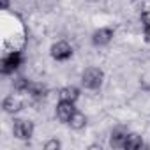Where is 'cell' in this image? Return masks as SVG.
<instances>
[{"mask_svg":"<svg viewBox=\"0 0 150 150\" xmlns=\"http://www.w3.org/2000/svg\"><path fill=\"white\" fill-rule=\"evenodd\" d=\"M81 83L85 88H99L101 83H103V71L97 69V67H88L85 72H83V76H81Z\"/></svg>","mask_w":150,"mask_h":150,"instance_id":"1","label":"cell"},{"mask_svg":"<svg viewBox=\"0 0 150 150\" xmlns=\"http://www.w3.org/2000/svg\"><path fill=\"white\" fill-rule=\"evenodd\" d=\"M13 131H14V136H16V138H20V139H28V138L32 136L34 125H32V122H28V120H14Z\"/></svg>","mask_w":150,"mask_h":150,"instance_id":"2","label":"cell"},{"mask_svg":"<svg viewBox=\"0 0 150 150\" xmlns=\"http://www.w3.org/2000/svg\"><path fill=\"white\" fill-rule=\"evenodd\" d=\"M51 55H53V58H57V60H67V58L72 55V48H71L67 42L60 41V42H57V44L51 46Z\"/></svg>","mask_w":150,"mask_h":150,"instance_id":"3","label":"cell"},{"mask_svg":"<svg viewBox=\"0 0 150 150\" xmlns=\"http://www.w3.org/2000/svg\"><path fill=\"white\" fill-rule=\"evenodd\" d=\"M20 64H21V55H20L18 51L9 53V55L2 60V72H4V74H9V72H13L14 69H18Z\"/></svg>","mask_w":150,"mask_h":150,"instance_id":"4","label":"cell"},{"mask_svg":"<svg viewBox=\"0 0 150 150\" xmlns=\"http://www.w3.org/2000/svg\"><path fill=\"white\" fill-rule=\"evenodd\" d=\"M74 111H76V110H74L72 103H67V101H60V104L57 106V117L62 122H69L71 117L74 115Z\"/></svg>","mask_w":150,"mask_h":150,"instance_id":"5","label":"cell"},{"mask_svg":"<svg viewBox=\"0 0 150 150\" xmlns=\"http://www.w3.org/2000/svg\"><path fill=\"white\" fill-rule=\"evenodd\" d=\"M23 108V103H21V99L18 97V96H9V97H6V101H4V110L7 111V113H16V111H20Z\"/></svg>","mask_w":150,"mask_h":150,"instance_id":"6","label":"cell"},{"mask_svg":"<svg viewBox=\"0 0 150 150\" xmlns=\"http://www.w3.org/2000/svg\"><path fill=\"white\" fill-rule=\"evenodd\" d=\"M111 37H113V32L110 30V28H99L96 34H94V44H97V46H103V44H108L110 41H111Z\"/></svg>","mask_w":150,"mask_h":150,"instance_id":"7","label":"cell"},{"mask_svg":"<svg viewBox=\"0 0 150 150\" xmlns=\"http://www.w3.org/2000/svg\"><path fill=\"white\" fill-rule=\"evenodd\" d=\"M80 96V90L76 87H64L60 90V101H67V103H74Z\"/></svg>","mask_w":150,"mask_h":150,"instance_id":"8","label":"cell"},{"mask_svg":"<svg viewBox=\"0 0 150 150\" xmlns=\"http://www.w3.org/2000/svg\"><path fill=\"white\" fill-rule=\"evenodd\" d=\"M85 124H87V118H85V115L83 113H80V111H74V115L71 117V120H69V125L72 127V129H83L85 127Z\"/></svg>","mask_w":150,"mask_h":150,"instance_id":"9","label":"cell"},{"mask_svg":"<svg viewBox=\"0 0 150 150\" xmlns=\"http://www.w3.org/2000/svg\"><path fill=\"white\" fill-rule=\"evenodd\" d=\"M139 146H143V141H141V138H139L138 134H129V136L125 138V145H124V148H131V150H134V148H139Z\"/></svg>","mask_w":150,"mask_h":150,"instance_id":"10","label":"cell"},{"mask_svg":"<svg viewBox=\"0 0 150 150\" xmlns=\"http://www.w3.org/2000/svg\"><path fill=\"white\" fill-rule=\"evenodd\" d=\"M28 92L34 97H44L46 96V88L42 85H28Z\"/></svg>","mask_w":150,"mask_h":150,"instance_id":"11","label":"cell"},{"mask_svg":"<svg viewBox=\"0 0 150 150\" xmlns=\"http://www.w3.org/2000/svg\"><path fill=\"white\" fill-rule=\"evenodd\" d=\"M125 134H122V132H115L113 134V138H111V146H124L125 145Z\"/></svg>","mask_w":150,"mask_h":150,"instance_id":"12","label":"cell"},{"mask_svg":"<svg viewBox=\"0 0 150 150\" xmlns=\"http://www.w3.org/2000/svg\"><path fill=\"white\" fill-rule=\"evenodd\" d=\"M141 21H143V23H145L146 27L150 25V11H145V13L141 14Z\"/></svg>","mask_w":150,"mask_h":150,"instance_id":"13","label":"cell"},{"mask_svg":"<svg viewBox=\"0 0 150 150\" xmlns=\"http://www.w3.org/2000/svg\"><path fill=\"white\" fill-rule=\"evenodd\" d=\"M58 146H60V143H58V141H55V139H53V141H48V143L44 145V148H46V150H50V148H58Z\"/></svg>","mask_w":150,"mask_h":150,"instance_id":"14","label":"cell"},{"mask_svg":"<svg viewBox=\"0 0 150 150\" xmlns=\"http://www.w3.org/2000/svg\"><path fill=\"white\" fill-rule=\"evenodd\" d=\"M145 39H146V41H150V25L145 28Z\"/></svg>","mask_w":150,"mask_h":150,"instance_id":"15","label":"cell"}]
</instances>
